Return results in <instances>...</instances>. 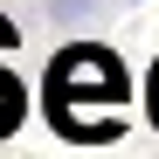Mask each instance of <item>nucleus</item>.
<instances>
[{"label":"nucleus","instance_id":"1","mask_svg":"<svg viewBox=\"0 0 159 159\" xmlns=\"http://www.w3.org/2000/svg\"><path fill=\"white\" fill-rule=\"evenodd\" d=\"M48 118H56V131H69V139H90V125L76 111H90V104H104V111H118V104L131 97V76L125 62L111 56L104 42H69L56 62H48Z\"/></svg>","mask_w":159,"mask_h":159},{"label":"nucleus","instance_id":"2","mask_svg":"<svg viewBox=\"0 0 159 159\" xmlns=\"http://www.w3.org/2000/svg\"><path fill=\"white\" fill-rule=\"evenodd\" d=\"M42 21L62 28V35H90L104 21V0H42Z\"/></svg>","mask_w":159,"mask_h":159},{"label":"nucleus","instance_id":"3","mask_svg":"<svg viewBox=\"0 0 159 159\" xmlns=\"http://www.w3.org/2000/svg\"><path fill=\"white\" fill-rule=\"evenodd\" d=\"M14 42H21V28H14L7 14H0V48H14Z\"/></svg>","mask_w":159,"mask_h":159},{"label":"nucleus","instance_id":"4","mask_svg":"<svg viewBox=\"0 0 159 159\" xmlns=\"http://www.w3.org/2000/svg\"><path fill=\"white\" fill-rule=\"evenodd\" d=\"M125 7H139V0H125Z\"/></svg>","mask_w":159,"mask_h":159}]
</instances>
